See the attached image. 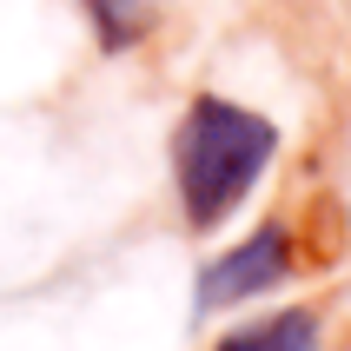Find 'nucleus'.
<instances>
[{
    "label": "nucleus",
    "mask_w": 351,
    "mask_h": 351,
    "mask_svg": "<svg viewBox=\"0 0 351 351\" xmlns=\"http://www.w3.org/2000/svg\"><path fill=\"white\" fill-rule=\"evenodd\" d=\"M272 153H278V126L265 113L232 106L219 93H199L173 133V186H179V206H186V226L213 232L258 186Z\"/></svg>",
    "instance_id": "1"
},
{
    "label": "nucleus",
    "mask_w": 351,
    "mask_h": 351,
    "mask_svg": "<svg viewBox=\"0 0 351 351\" xmlns=\"http://www.w3.org/2000/svg\"><path fill=\"white\" fill-rule=\"evenodd\" d=\"M86 7V20H93V34L106 53H126V47H139V40L153 34L159 20V0H80Z\"/></svg>",
    "instance_id": "4"
},
{
    "label": "nucleus",
    "mask_w": 351,
    "mask_h": 351,
    "mask_svg": "<svg viewBox=\"0 0 351 351\" xmlns=\"http://www.w3.org/2000/svg\"><path fill=\"white\" fill-rule=\"evenodd\" d=\"M292 278V226H258L252 239H239L226 258H213L193 285V312H226V305H245V298H265L272 285Z\"/></svg>",
    "instance_id": "2"
},
{
    "label": "nucleus",
    "mask_w": 351,
    "mask_h": 351,
    "mask_svg": "<svg viewBox=\"0 0 351 351\" xmlns=\"http://www.w3.org/2000/svg\"><path fill=\"white\" fill-rule=\"evenodd\" d=\"M213 351H318V312L312 305H292V312H272L245 325V332L219 338Z\"/></svg>",
    "instance_id": "3"
}]
</instances>
